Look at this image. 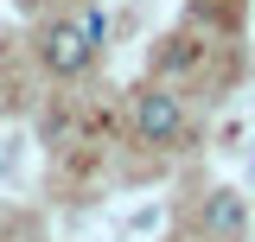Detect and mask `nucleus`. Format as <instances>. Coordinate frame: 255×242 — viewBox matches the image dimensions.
<instances>
[{"label":"nucleus","mask_w":255,"mask_h":242,"mask_svg":"<svg viewBox=\"0 0 255 242\" xmlns=\"http://www.w3.org/2000/svg\"><path fill=\"white\" fill-rule=\"evenodd\" d=\"M134 127H140V140H153V147H166L179 127H185V115H179V96L166 90H147L140 96V109H134Z\"/></svg>","instance_id":"f257e3e1"},{"label":"nucleus","mask_w":255,"mask_h":242,"mask_svg":"<svg viewBox=\"0 0 255 242\" xmlns=\"http://www.w3.org/2000/svg\"><path fill=\"white\" fill-rule=\"evenodd\" d=\"M90 58H96V38L83 32V19H77V26H51V32H45V64H51V70L77 77Z\"/></svg>","instance_id":"f03ea898"},{"label":"nucleus","mask_w":255,"mask_h":242,"mask_svg":"<svg viewBox=\"0 0 255 242\" xmlns=\"http://www.w3.org/2000/svg\"><path fill=\"white\" fill-rule=\"evenodd\" d=\"M204 230H211L217 242H243V230H249L243 198H236V191H211V204H204Z\"/></svg>","instance_id":"7ed1b4c3"}]
</instances>
